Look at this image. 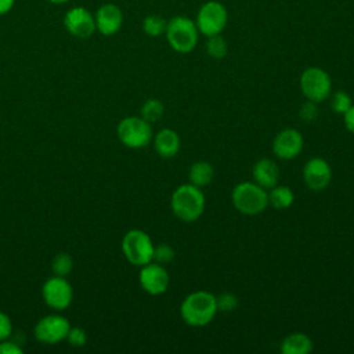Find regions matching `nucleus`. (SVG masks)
Here are the masks:
<instances>
[{
  "mask_svg": "<svg viewBox=\"0 0 354 354\" xmlns=\"http://www.w3.org/2000/svg\"><path fill=\"white\" fill-rule=\"evenodd\" d=\"M163 112H165V106H163L160 100L148 98V100H145V102L141 106V111H140L141 115L140 116L144 118L147 122L153 123V122L159 120L163 116Z\"/></svg>",
  "mask_w": 354,
  "mask_h": 354,
  "instance_id": "obj_22",
  "label": "nucleus"
},
{
  "mask_svg": "<svg viewBox=\"0 0 354 354\" xmlns=\"http://www.w3.org/2000/svg\"><path fill=\"white\" fill-rule=\"evenodd\" d=\"M299 87L306 100L319 104L329 98L332 93V79L325 69L308 66L300 75Z\"/></svg>",
  "mask_w": 354,
  "mask_h": 354,
  "instance_id": "obj_8",
  "label": "nucleus"
},
{
  "mask_svg": "<svg viewBox=\"0 0 354 354\" xmlns=\"http://www.w3.org/2000/svg\"><path fill=\"white\" fill-rule=\"evenodd\" d=\"M303 181L308 189L319 192L328 188L332 181V167L324 158L315 156L306 162L303 167Z\"/></svg>",
  "mask_w": 354,
  "mask_h": 354,
  "instance_id": "obj_14",
  "label": "nucleus"
},
{
  "mask_svg": "<svg viewBox=\"0 0 354 354\" xmlns=\"http://www.w3.org/2000/svg\"><path fill=\"white\" fill-rule=\"evenodd\" d=\"M73 268V259L69 253L61 252L53 257L51 261V271L54 275L58 277H66L71 274Z\"/></svg>",
  "mask_w": 354,
  "mask_h": 354,
  "instance_id": "obj_24",
  "label": "nucleus"
},
{
  "mask_svg": "<svg viewBox=\"0 0 354 354\" xmlns=\"http://www.w3.org/2000/svg\"><path fill=\"white\" fill-rule=\"evenodd\" d=\"M213 177H214V169L206 160H198L192 163L188 170V183L199 188L209 185L213 181Z\"/></svg>",
  "mask_w": 354,
  "mask_h": 354,
  "instance_id": "obj_19",
  "label": "nucleus"
},
{
  "mask_svg": "<svg viewBox=\"0 0 354 354\" xmlns=\"http://www.w3.org/2000/svg\"><path fill=\"white\" fill-rule=\"evenodd\" d=\"M41 297L50 308L62 311L71 306L73 300V289L65 277L53 275L43 283Z\"/></svg>",
  "mask_w": 354,
  "mask_h": 354,
  "instance_id": "obj_10",
  "label": "nucleus"
},
{
  "mask_svg": "<svg viewBox=\"0 0 354 354\" xmlns=\"http://www.w3.org/2000/svg\"><path fill=\"white\" fill-rule=\"evenodd\" d=\"M122 253L124 259L136 267H142L153 260V242L151 236L138 228L129 230L122 238Z\"/></svg>",
  "mask_w": 354,
  "mask_h": 354,
  "instance_id": "obj_5",
  "label": "nucleus"
},
{
  "mask_svg": "<svg viewBox=\"0 0 354 354\" xmlns=\"http://www.w3.org/2000/svg\"><path fill=\"white\" fill-rule=\"evenodd\" d=\"M14 4H15V0H0V15H4L8 11H11Z\"/></svg>",
  "mask_w": 354,
  "mask_h": 354,
  "instance_id": "obj_33",
  "label": "nucleus"
},
{
  "mask_svg": "<svg viewBox=\"0 0 354 354\" xmlns=\"http://www.w3.org/2000/svg\"><path fill=\"white\" fill-rule=\"evenodd\" d=\"M24 353V348L10 340V339H6V340H0V354H22Z\"/></svg>",
  "mask_w": 354,
  "mask_h": 354,
  "instance_id": "obj_31",
  "label": "nucleus"
},
{
  "mask_svg": "<svg viewBox=\"0 0 354 354\" xmlns=\"http://www.w3.org/2000/svg\"><path fill=\"white\" fill-rule=\"evenodd\" d=\"M66 340L72 347H83L87 343V333L83 328L71 326V329L68 332V336H66Z\"/></svg>",
  "mask_w": 354,
  "mask_h": 354,
  "instance_id": "obj_29",
  "label": "nucleus"
},
{
  "mask_svg": "<svg viewBox=\"0 0 354 354\" xmlns=\"http://www.w3.org/2000/svg\"><path fill=\"white\" fill-rule=\"evenodd\" d=\"M176 257L174 249L169 243H159L153 248V260L159 264H167Z\"/></svg>",
  "mask_w": 354,
  "mask_h": 354,
  "instance_id": "obj_27",
  "label": "nucleus"
},
{
  "mask_svg": "<svg viewBox=\"0 0 354 354\" xmlns=\"http://www.w3.org/2000/svg\"><path fill=\"white\" fill-rule=\"evenodd\" d=\"M167 19L159 14H149L142 19V30L149 37H159L165 35Z\"/></svg>",
  "mask_w": 354,
  "mask_h": 354,
  "instance_id": "obj_21",
  "label": "nucleus"
},
{
  "mask_svg": "<svg viewBox=\"0 0 354 354\" xmlns=\"http://www.w3.org/2000/svg\"><path fill=\"white\" fill-rule=\"evenodd\" d=\"M342 116H343V123H344L346 130L348 133L354 134V104Z\"/></svg>",
  "mask_w": 354,
  "mask_h": 354,
  "instance_id": "obj_32",
  "label": "nucleus"
},
{
  "mask_svg": "<svg viewBox=\"0 0 354 354\" xmlns=\"http://www.w3.org/2000/svg\"><path fill=\"white\" fill-rule=\"evenodd\" d=\"M12 335V322L8 314L0 311V340L10 339Z\"/></svg>",
  "mask_w": 354,
  "mask_h": 354,
  "instance_id": "obj_30",
  "label": "nucleus"
},
{
  "mask_svg": "<svg viewBox=\"0 0 354 354\" xmlns=\"http://www.w3.org/2000/svg\"><path fill=\"white\" fill-rule=\"evenodd\" d=\"M47 1L51 3V4H65V3H68L71 0H47Z\"/></svg>",
  "mask_w": 354,
  "mask_h": 354,
  "instance_id": "obj_34",
  "label": "nucleus"
},
{
  "mask_svg": "<svg viewBox=\"0 0 354 354\" xmlns=\"http://www.w3.org/2000/svg\"><path fill=\"white\" fill-rule=\"evenodd\" d=\"M199 30L195 21L187 15H174L167 19L165 36L171 50L188 54L195 50L199 40Z\"/></svg>",
  "mask_w": 354,
  "mask_h": 354,
  "instance_id": "obj_3",
  "label": "nucleus"
},
{
  "mask_svg": "<svg viewBox=\"0 0 354 354\" xmlns=\"http://www.w3.org/2000/svg\"><path fill=\"white\" fill-rule=\"evenodd\" d=\"M314 348L313 340L303 332H292L281 340L279 350L282 354H310Z\"/></svg>",
  "mask_w": 354,
  "mask_h": 354,
  "instance_id": "obj_18",
  "label": "nucleus"
},
{
  "mask_svg": "<svg viewBox=\"0 0 354 354\" xmlns=\"http://www.w3.org/2000/svg\"><path fill=\"white\" fill-rule=\"evenodd\" d=\"M138 282L144 292L151 296L163 295L170 285V277L163 264L156 261H149L148 264L140 267Z\"/></svg>",
  "mask_w": 354,
  "mask_h": 354,
  "instance_id": "obj_11",
  "label": "nucleus"
},
{
  "mask_svg": "<svg viewBox=\"0 0 354 354\" xmlns=\"http://www.w3.org/2000/svg\"><path fill=\"white\" fill-rule=\"evenodd\" d=\"M206 53L213 59H223L228 53V44L221 35L209 36L206 40Z\"/></svg>",
  "mask_w": 354,
  "mask_h": 354,
  "instance_id": "obj_23",
  "label": "nucleus"
},
{
  "mask_svg": "<svg viewBox=\"0 0 354 354\" xmlns=\"http://www.w3.org/2000/svg\"><path fill=\"white\" fill-rule=\"evenodd\" d=\"M304 147V138L297 129L286 127L277 133L272 140V152L281 160L297 158Z\"/></svg>",
  "mask_w": 354,
  "mask_h": 354,
  "instance_id": "obj_13",
  "label": "nucleus"
},
{
  "mask_svg": "<svg viewBox=\"0 0 354 354\" xmlns=\"http://www.w3.org/2000/svg\"><path fill=\"white\" fill-rule=\"evenodd\" d=\"M170 207L173 214L184 221L194 223L205 212L206 199L202 188L187 183L178 185L170 196Z\"/></svg>",
  "mask_w": 354,
  "mask_h": 354,
  "instance_id": "obj_2",
  "label": "nucleus"
},
{
  "mask_svg": "<svg viewBox=\"0 0 354 354\" xmlns=\"http://www.w3.org/2000/svg\"><path fill=\"white\" fill-rule=\"evenodd\" d=\"M252 176L256 184L266 189H270L278 184L281 171L275 160L270 158H261L253 165Z\"/></svg>",
  "mask_w": 354,
  "mask_h": 354,
  "instance_id": "obj_17",
  "label": "nucleus"
},
{
  "mask_svg": "<svg viewBox=\"0 0 354 354\" xmlns=\"http://www.w3.org/2000/svg\"><path fill=\"white\" fill-rule=\"evenodd\" d=\"M64 26L69 35L82 40L91 37L94 32H97L94 14H91V11L83 6L72 7L65 12Z\"/></svg>",
  "mask_w": 354,
  "mask_h": 354,
  "instance_id": "obj_12",
  "label": "nucleus"
},
{
  "mask_svg": "<svg viewBox=\"0 0 354 354\" xmlns=\"http://www.w3.org/2000/svg\"><path fill=\"white\" fill-rule=\"evenodd\" d=\"M295 202V194L288 185H279L268 189V205L277 210L289 209Z\"/></svg>",
  "mask_w": 354,
  "mask_h": 354,
  "instance_id": "obj_20",
  "label": "nucleus"
},
{
  "mask_svg": "<svg viewBox=\"0 0 354 354\" xmlns=\"http://www.w3.org/2000/svg\"><path fill=\"white\" fill-rule=\"evenodd\" d=\"M299 118L306 123L315 120L318 118V104L314 101L306 100L299 108Z\"/></svg>",
  "mask_w": 354,
  "mask_h": 354,
  "instance_id": "obj_28",
  "label": "nucleus"
},
{
  "mask_svg": "<svg viewBox=\"0 0 354 354\" xmlns=\"http://www.w3.org/2000/svg\"><path fill=\"white\" fill-rule=\"evenodd\" d=\"M194 21L201 35L206 37L221 35L228 24L227 7L218 0H207L201 4Z\"/></svg>",
  "mask_w": 354,
  "mask_h": 354,
  "instance_id": "obj_7",
  "label": "nucleus"
},
{
  "mask_svg": "<svg viewBox=\"0 0 354 354\" xmlns=\"http://www.w3.org/2000/svg\"><path fill=\"white\" fill-rule=\"evenodd\" d=\"M216 303H217V310L220 313H232L238 304V296L231 293V292H223L218 296H216Z\"/></svg>",
  "mask_w": 354,
  "mask_h": 354,
  "instance_id": "obj_26",
  "label": "nucleus"
},
{
  "mask_svg": "<svg viewBox=\"0 0 354 354\" xmlns=\"http://www.w3.org/2000/svg\"><path fill=\"white\" fill-rule=\"evenodd\" d=\"M216 296L207 290H195L187 295L180 304V317L188 326L202 328L209 325L216 314Z\"/></svg>",
  "mask_w": 354,
  "mask_h": 354,
  "instance_id": "obj_1",
  "label": "nucleus"
},
{
  "mask_svg": "<svg viewBox=\"0 0 354 354\" xmlns=\"http://www.w3.org/2000/svg\"><path fill=\"white\" fill-rule=\"evenodd\" d=\"M116 136L124 147L130 149H140L152 141L153 131L151 123L144 118L126 116L118 123Z\"/></svg>",
  "mask_w": 354,
  "mask_h": 354,
  "instance_id": "obj_6",
  "label": "nucleus"
},
{
  "mask_svg": "<svg viewBox=\"0 0 354 354\" xmlns=\"http://www.w3.org/2000/svg\"><path fill=\"white\" fill-rule=\"evenodd\" d=\"M152 144H153L155 152L160 158L170 159L178 153L181 147V138L176 130L165 127V129H160L156 134H153Z\"/></svg>",
  "mask_w": 354,
  "mask_h": 354,
  "instance_id": "obj_16",
  "label": "nucleus"
},
{
  "mask_svg": "<svg viewBox=\"0 0 354 354\" xmlns=\"http://www.w3.org/2000/svg\"><path fill=\"white\" fill-rule=\"evenodd\" d=\"M71 329V324L68 318L59 314H48L41 317L35 328L33 335L37 342L43 344H58L62 340H66L68 332Z\"/></svg>",
  "mask_w": 354,
  "mask_h": 354,
  "instance_id": "obj_9",
  "label": "nucleus"
},
{
  "mask_svg": "<svg viewBox=\"0 0 354 354\" xmlns=\"http://www.w3.org/2000/svg\"><path fill=\"white\" fill-rule=\"evenodd\" d=\"M123 19V11L115 3L101 4L94 14L95 29L102 36L116 35L122 29Z\"/></svg>",
  "mask_w": 354,
  "mask_h": 354,
  "instance_id": "obj_15",
  "label": "nucleus"
},
{
  "mask_svg": "<svg viewBox=\"0 0 354 354\" xmlns=\"http://www.w3.org/2000/svg\"><path fill=\"white\" fill-rule=\"evenodd\" d=\"M329 100H330V109L337 115H343L353 105V100L350 94L344 90H337L335 93H330Z\"/></svg>",
  "mask_w": 354,
  "mask_h": 354,
  "instance_id": "obj_25",
  "label": "nucleus"
},
{
  "mask_svg": "<svg viewBox=\"0 0 354 354\" xmlns=\"http://www.w3.org/2000/svg\"><path fill=\"white\" fill-rule=\"evenodd\" d=\"M232 206L245 216H257L268 206V191L254 181H242L232 188Z\"/></svg>",
  "mask_w": 354,
  "mask_h": 354,
  "instance_id": "obj_4",
  "label": "nucleus"
}]
</instances>
